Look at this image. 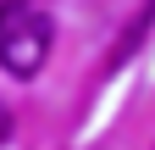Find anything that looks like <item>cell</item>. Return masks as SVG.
<instances>
[{
  "label": "cell",
  "mask_w": 155,
  "mask_h": 150,
  "mask_svg": "<svg viewBox=\"0 0 155 150\" xmlns=\"http://www.w3.org/2000/svg\"><path fill=\"white\" fill-rule=\"evenodd\" d=\"M50 61V17L28 6H6L0 17V67L11 78H39V67Z\"/></svg>",
  "instance_id": "cell-1"
},
{
  "label": "cell",
  "mask_w": 155,
  "mask_h": 150,
  "mask_svg": "<svg viewBox=\"0 0 155 150\" xmlns=\"http://www.w3.org/2000/svg\"><path fill=\"white\" fill-rule=\"evenodd\" d=\"M150 22H155V0H144V11H139V22H133V28L122 33V39L111 45V56H105V67H122L127 56L139 50V39H144V28H150Z\"/></svg>",
  "instance_id": "cell-2"
},
{
  "label": "cell",
  "mask_w": 155,
  "mask_h": 150,
  "mask_svg": "<svg viewBox=\"0 0 155 150\" xmlns=\"http://www.w3.org/2000/svg\"><path fill=\"white\" fill-rule=\"evenodd\" d=\"M11 134V117H6V106H0V139H6Z\"/></svg>",
  "instance_id": "cell-3"
}]
</instances>
